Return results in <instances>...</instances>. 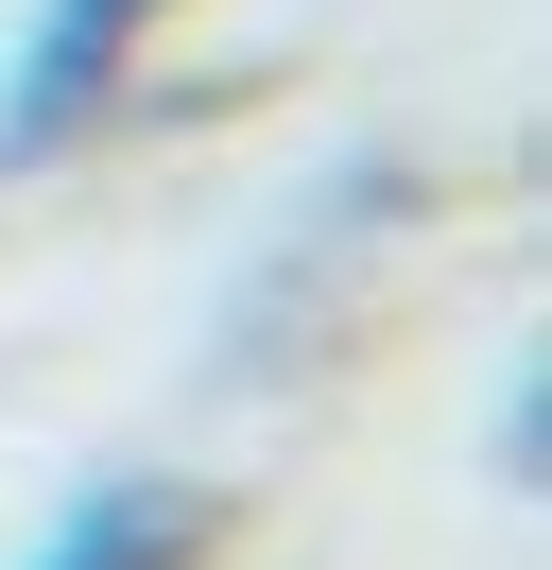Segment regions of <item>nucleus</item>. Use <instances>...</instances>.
Returning <instances> with one entry per match:
<instances>
[{
	"label": "nucleus",
	"mask_w": 552,
	"mask_h": 570,
	"mask_svg": "<svg viewBox=\"0 0 552 570\" xmlns=\"http://www.w3.org/2000/svg\"><path fill=\"white\" fill-rule=\"evenodd\" d=\"M138 18H156V0H34V18H18V52H0V156L87 139V105L138 70Z\"/></svg>",
	"instance_id": "nucleus-1"
},
{
	"label": "nucleus",
	"mask_w": 552,
	"mask_h": 570,
	"mask_svg": "<svg viewBox=\"0 0 552 570\" xmlns=\"http://www.w3.org/2000/svg\"><path fill=\"white\" fill-rule=\"evenodd\" d=\"M190 553H207V484H172V466H103L18 570H190Z\"/></svg>",
	"instance_id": "nucleus-2"
}]
</instances>
